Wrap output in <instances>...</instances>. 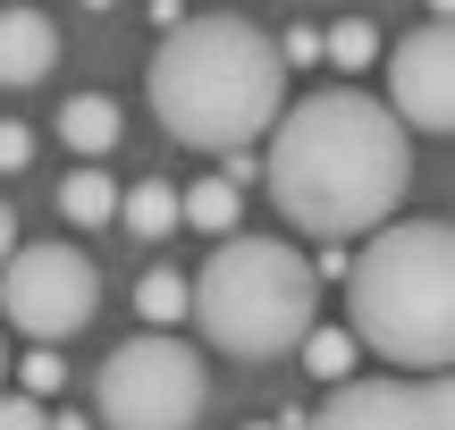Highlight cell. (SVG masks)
<instances>
[{"label":"cell","instance_id":"obj_18","mask_svg":"<svg viewBox=\"0 0 455 430\" xmlns=\"http://www.w3.org/2000/svg\"><path fill=\"white\" fill-rule=\"evenodd\" d=\"M0 430H51V405L43 397H0Z\"/></svg>","mask_w":455,"mask_h":430},{"label":"cell","instance_id":"obj_1","mask_svg":"<svg viewBox=\"0 0 455 430\" xmlns=\"http://www.w3.org/2000/svg\"><path fill=\"white\" fill-rule=\"evenodd\" d=\"M261 178H270L278 219H295L321 245H355L379 219H396V203L413 186V144L396 127V110L371 101L363 84H321L270 118Z\"/></svg>","mask_w":455,"mask_h":430},{"label":"cell","instance_id":"obj_6","mask_svg":"<svg viewBox=\"0 0 455 430\" xmlns=\"http://www.w3.org/2000/svg\"><path fill=\"white\" fill-rule=\"evenodd\" d=\"M93 304H101V279L76 245H51V236L43 245H9V262H0L9 330H26L34 346H60V338H76L93 321Z\"/></svg>","mask_w":455,"mask_h":430},{"label":"cell","instance_id":"obj_19","mask_svg":"<svg viewBox=\"0 0 455 430\" xmlns=\"http://www.w3.org/2000/svg\"><path fill=\"white\" fill-rule=\"evenodd\" d=\"M278 60H287V68H312V60H321V34H312V26H287V34H278Z\"/></svg>","mask_w":455,"mask_h":430},{"label":"cell","instance_id":"obj_8","mask_svg":"<svg viewBox=\"0 0 455 430\" xmlns=\"http://www.w3.org/2000/svg\"><path fill=\"white\" fill-rule=\"evenodd\" d=\"M388 110H396V127H422V135L455 127V34H447V17L413 26L388 51Z\"/></svg>","mask_w":455,"mask_h":430},{"label":"cell","instance_id":"obj_17","mask_svg":"<svg viewBox=\"0 0 455 430\" xmlns=\"http://www.w3.org/2000/svg\"><path fill=\"white\" fill-rule=\"evenodd\" d=\"M17 371H26V397H60V380H68V363H60V354H26Z\"/></svg>","mask_w":455,"mask_h":430},{"label":"cell","instance_id":"obj_12","mask_svg":"<svg viewBox=\"0 0 455 430\" xmlns=\"http://www.w3.org/2000/svg\"><path fill=\"white\" fill-rule=\"evenodd\" d=\"M118 228H135L144 245H161V236L178 228V186H169V178L127 186V195H118Z\"/></svg>","mask_w":455,"mask_h":430},{"label":"cell","instance_id":"obj_7","mask_svg":"<svg viewBox=\"0 0 455 430\" xmlns=\"http://www.w3.org/2000/svg\"><path fill=\"white\" fill-rule=\"evenodd\" d=\"M295 430H455L447 371H396V380H329V397Z\"/></svg>","mask_w":455,"mask_h":430},{"label":"cell","instance_id":"obj_16","mask_svg":"<svg viewBox=\"0 0 455 430\" xmlns=\"http://www.w3.org/2000/svg\"><path fill=\"white\" fill-rule=\"evenodd\" d=\"M295 346H304V363L321 371V380H355V338L346 330H304Z\"/></svg>","mask_w":455,"mask_h":430},{"label":"cell","instance_id":"obj_3","mask_svg":"<svg viewBox=\"0 0 455 430\" xmlns=\"http://www.w3.org/2000/svg\"><path fill=\"white\" fill-rule=\"evenodd\" d=\"M346 338H371L396 371H447L455 354V228L447 219H379L346 279Z\"/></svg>","mask_w":455,"mask_h":430},{"label":"cell","instance_id":"obj_2","mask_svg":"<svg viewBox=\"0 0 455 430\" xmlns=\"http://www.w3.org/2000/svg\"><path fill=\"white\" fill-rule=\"evenodd\" d=\"M152 110L186 152H244L287 110V60L244 17H178L152 51Z\"/></svg>","mask_w":455,"mask_h":430},{"label":"cell","instance_id":"obj_13","mask_svg":"<svg viewBox=\"0 0 455 430\" xmlns=\"http://www.w3.org/2000/svg\"><path fill=\"white\" fill-rule=\"evenodd\" d=\"M60 211L76 219V228H101V219H118V186L101 178V161H76L60 186Z\"/></svg>","mask_w":455,"mask_h":430},{"label":"cell","instance_id":"obj_22","mask_svg":"<svg viewBox=\"0 0 455 430\" xmlns=\"http://www.w3.org/2000/svg\"><path fill=\"white\" fill-rule=\"evenodd\" d=\"M51 430H93V422H84V414H51Z\"/></svg>","mask_w":455,"mask_h":430},{"label":"cell","instance_id":"obj_10","mask_svg":"<svg viewBox=\"0 0 455 430\" xmlns=\"http://www.w3.org/2000/svg\"><path fill=\"white\" fill-rule=\"evenodd\" d=\"M236 219H244V186L236 178H195V186H178V228H203V236H236Z\"/></svg>","mask_w":455,"mask_h":430},{"label":"cell","instance_id":"obj_24","mask_svg":"<svg viewBox=\"0 0 455 430\" xmlns=\"http://www.w3.org/2000/svg\"><path fill=\"white\" fill-rule=\"evenodd\" d=\"M253 430H278V422H253Z\"/></svg>","mask_w":455,"mask_h":430},{"label":"cell","instance_id":"obj_9","mask_svg":"<svg viewBox=\"0 0 455 430\" xmlns=\"http://www.w3.org/2000/svg\"><path fill=\"white\" fill-rule=\"evenodd\" d=\"M51 68H60V26H51L34 0L26 9H0V93H26Z\"/></svg>","mask_w":455,"mask_h":430},{"label":"cell","instance_id":"obj_20","mask_svg":"<svg viewBox=\"0 0 455 430\" xmlns=\"http://www.w3.org/2000/svg\"><path fill=\"white\" fill-rule=\"evenodd\" d=\"M26 161H34V135L17 118H0V169H26Z\"/></svg>","mask_w":455,"mask_h":430},{"label":"cell","instance_id":"obj_4","mask_svg":"<svg viewBox=\"0 0 455 430\" xmlns=\"http://www.w3.org/2000/svg\"><path fill=\"white\" fill-rule=\"evenodd\" d=\"M312 262L287 236H220L212 262L186 279V313L203 321L212 354H244V363H278L295 338L312 330Z\"/></svg>","mask_w":455,"mask_h":430},{"label":"cell","instance_id":"obj_21","mask_svg":"<svg viewBox=\"0 0 455 430\" xmlns=\"http://www.w3.org/2000/svg\"><path fill=\"white\" fill-rule=\"evenodd\" d=\"M9 245H17V211L0 203V262H9Z\"/></svg>","mask_w":455,"mask_h":430},{"label":"cell","instance_id":"obj_14","mask_svg":"<svg viewBox=\"0 0 455 430\" xmlns=\"http://www.w3.org/2000/svg\"><path fill=\"white\" fill-rule=\"evenodd\" d=\"M135 313H144L152 330H178V313H186V279H178V270H144V279H135Z\"/></svg>","mask_w":455,"mask_h":430},{"label":"cell","instance_id":"obj_23","mask_svg":"<svg viewBox=\"0 0 455 430\" xmlns=\"http://www.w3.org/2000/svg\"><path fill=\"white\" fill-rule=\"evenodd\" d=\"M0 380H9V346H0Z\"/></svg>","mask_w":455,"mask_h":430},{"label":"cell","instance_id":"obj_11","mask_svg":"<svg viewBox=\"0 0 455 430\" xmlns=\"http://www.w3.org/2000/svg\"><path fill=\"white\" fill-rule=\"evenodd\" d=\"M60 144L84 152V161H101V152L118 144V101H110V93H76V101L60 110Z\"/></svg>","mask_w":455,"mask_h":430},{"label":"cell","instance_id":"obj_5","mask_svg":"<svg viewBox=\"0 0 455 430\" xmlns=\"http://www.w3.org/2000/svg\"><path fill=\"white\" fill-rule=\"evenodd\" d=\"M203 405H212V371L178 330H144L101 354V380H93L101 430H195Z\"/></svg>","mask_w":455,"mask_h":430},{"label":"cell","instance_id":"obj_15","mask_svg":"<svg viewBox=\"0 0 455 430\" xmlns=\"http://www.w3.org/2000/svg\"><path fill=\"white\" fill-rule=\"evenodd\" d=\"M321 51L346 68V76H363V68L379 60V26H371V17H346V26H329V43H321Z\"/></svg>","mask_w":455,"mask_h":430}]
</instances>
